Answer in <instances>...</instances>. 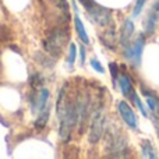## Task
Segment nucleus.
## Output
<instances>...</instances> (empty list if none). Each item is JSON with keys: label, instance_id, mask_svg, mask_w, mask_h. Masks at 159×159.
I'll return each mask as SVG.
<instances>
[{"label": "nucleus", "instance_id": "nucleus-1", "mask_svg": "<svg viewBox=\"0 0 159 159\" xmlns=\"http://www.w3.org/2000/svg\"><path fill=\"white\" fill-rule=\"evenodd\" d=\"M144 46H145V35L144 34H140L134 41L130 42L127 46H124V57L134 67L141 66Z\"/></svg>", "mask_w": 159, "mask_h": 159}, {"label": "nucleus", "instance_id": "nucleus-2", "mask_svg": "<svg viewBox=\"0 0 159 159\" xmlns=\"http://www.w3.org/2000/svg\"><path fill=\"white\" fill-rule=\"evenodd\" d=\"M64 43H66V34L60 30H56L52 34H49V36L45 39L43 48L52 57H59Z\"/></svg>", "mask_w": 159, "mask_h": 159}, {"label": "nucleus", "instance_id": "nucleus-3", "mask_svg": "<svg viewBox=\"0 0 159 159\" xmlns=\"http://www.w3.org/2000/svg\"><path fill=\"white\" fill-rule=\"evenodd\" d=\"M105 130V116L102 109L96 110L92 116V124H91V130H89V143L91 144H98L101 140L102 134Z\"/></svg>", "mask_w": 159, "mask_h": 159}, {"label": "nucleus", "instance_id": "nucleus-4", "mask_svg": "<svg viewBox=\"0 0 159 159\" xmlns=\"http://www.w3.org/2000/svg\"><path fill=\"white\" fill-rule=\"evenodd\" d=\"M116 107H117V112L120 115L121 120L127 124V127H130L131 130H137L138 129V117L134 113L133 107L127 103L126 101H119L116 103Z\"/></svg>", "mask_w": 159, "mask_h": 159}, {"label": "nucleus", "instance_id": "nucleus-5", "mask_svg": "<svg viewBox=\"0 0 159 159\" xmlns=\"http://www.w3.org/2000/svg\"><path fill=\"white\" fill-rule=\"evenodd\" d=\"M127 137L123 133L117 131L110 134V137H107V143H106V148L107 151L112 154V157H119L121 152L126 151L127 148Z\"/></svg>", "mask_w": 159, "mask_h": 159}, {"label": "nucleus", "instance_id": "nucleus-6", "mask_svg": "<svg viewBox=\"0 0 159 159\" xmlns=\"http://www.w3.org/2000/svg\"><path fill=\"white\" fill-rule=\"evenodd\" d=\"M48 101H49V89L48 88H41L39 91H34L32 98H31V109L34 113H41L48 106Z\"/></svg>", "mask_w": 159, "mask_h": 159}, {"label": "nucleus", "instance_id": "nucleus-7", "mask_svg": "<svg viewBox=\"0 0 159 159\" xmlns=\"http://www.w3.org/2000/svg\"><path fill=\"white\" fill-rule=\"evenodd\" d=\"M159 22V2L154 3L152 7L149 8L145 20H144V32L147 36H151L155 32Z\"/></svg>", "mask_w": 159, "mask_h": 159}, {"label": "nucleus", "instance_id": "nucleus-8", "mask_svg": "<svg viewBox=\"0 0 159 159\" xmlns=\"http://www.w3.org/2000/svg\"><path fill=\"white\" fill-rule=\"evenodd\" d=\"M87 13L89 14L91 20L98 25L105 27V25H107L110 22V11L107 10V8L102 7V6L96 4L95 7H92L89 11H87Z\"/></svg>", "mask_w": 159, "mask_h": 159}, {"label": "nucleus", "instance_id": "nucleus-9", "mask_svg": "<svg viewBox=\"0 0 159 159\" xmlns=\"http://www.w3.org/2000/svg\"><path fill=\"white\" fill-rule=\"evenodd\" d=\"M135 32V27H134V22H133L131 18H126L121 25V30H120V43L123 46H127V45L131 42V38Z\"/></svg>", "mask_w": 159, "mask_h": 159}, {"label": "nucleus", "instance_id": "nucleus-10", "mask_svg": "<svg viewBox=\"0 0 159 159\" xmlns=\"http://www.w3.org/2000/svg\"><path fill=\"white\" fill-rule=\"evenodd\" d=\"M117 84H119V88H120L121 93H123L126 98H130L131 99V96L134 95V85H133V81L131 78L129 77L127 74H124V73H120L117 77Z\"/></svg>", "mask_w": 159, "mask_h": 159}, {"label": "nucleus", "instance_id": "nucleus-11", "mask_svg": "<svg viewBox=\"0 0 159 159\" xmlns=\"http://www.w3.org/2000/svg\"><path fill=\"white\" fill-rule=\"evenodd\" d=\"M144 96H145V102L147 106H148V110L154 117H159V98L155 93L152 92H147L145 88H141Z\"/></svg>", "mask_w": 159, "mask_h": 159}, {"label": "nucleus", "instance_id": "nucleus-12", "mask_svg": "<svg viewBox=\"0 0 159 159\" xmlns=\"http://www.w3.org/2000/svg\"><path fill=\"white\" fill-rule=\"evenodd\" d=\"M74 25H75V31H77V34H78V38L81 39L84 45H88L89 43V36H88L87 31H85V27H84V24H82L81 18L78 17V14H75V17H74Z\"/></svg>", "mask_w": 159, "mask_h": 159}, {"label": "nucleus", "instance_id": "nucleus-13", "mask_svg": "<svg viewBox=\"0 0 159 159\" xmlns=\"http://www.w3.org/2000/svg\"><path fill=\"white\" fill-rule=\"evenodd\" d=\"M141 152H143L144 158H151V159L158 158L157 149L154 148V145H152V143L149 140H144L143 141V144H141Z\"/></svg>", "mask_w": 159, "mask_h": 159}, {"label": "nucleus", "instance_id": "nucleus-14", "mask_svg": "<svg viewBox=\"0 0 159 159\" xmlns=\"http://www.w3.org/2000/svg\"><path fill=\"white\" fill-rule=\"evenodd\" d=\"M131 101L134 102V105H135V106L138 107V110H140V112H141V115H143L144 117H148V116H149L148 110H147L145 105L143 103V101H141V99H140V96H138L137 93H134V95L131 96Z\"/></svg>", "mask_w": 159, "mask_h": 159}, {"label": "nucleus", "instance_id": "nucleus-15", "mask_svg": "<svg viewBox=\"0 0 159 159\" xmlns=\"http://www.w3.org/2000/svg\"><path fill=\"white\" fill-rule=\"evenodd\" d=\"M147 0H135V4H134V8H133V17H138L143 11L144 6H145Z\"/></svg>", "mask_w": 159, "mask_h": 159}, {"label": "nucleus", "instance_id": "nucleus-16", "mask_svg": "<svg viewBox=\"0 0 159 159\" xmlns=\"http://www.w3.org/2000/svg\"><path fill=\"white\" fill-rule=\"evenodd\" d=\"M75 56H77V46H75L74 43H71L70 45V48H69V64H73L75 61Z\"/></svg>", "mask_w": 159, "mask_h": 159}, {"label": "nucleus", "instance_id": "nucleus-17", "mask_svg": "<svg viewBox=\"0 0 159 159\" xmlns=\"http://www.w3.org/2000/svg\"><path fill=\"white\" fill-rule=\"evenodd\" d=\"M91 67H92V69L95 70V71L101 73V74H103V73H105V69L102 67L101 61H98L96 59H92V60H91Z\"/></svg>", "mask_w": 159, "mask_h": 159}, {"label": "nucleus", "instance_id": "nucleus-18", "mask_svg": "<svg viewBox=\"0 0 159 159\" xmlns=\"http://www.w3.org/2000/svg\"><path fill=\"white\" fill-rule=\"evenodd\" d=\"M109 69H110V73H112L113 81L117 82V77H119V74H120V71H119V67L116 66L115 63H110V64H109Z\"/></svg>", "mask_w": 159, "mask_h": 159}, {"label": "nucleus", "instance_id": "nucleus-19", "mask_svg": "<svg viewBox=\"0 0 159 159\" xmlns=\"http://www.w3.org/2000/svg\"><path fill=\"white\" fill-rule=\"evenodd\" d=\"M80 61H81V64L85 63V49L81 46V49H80Z\"/></svg>", "mask_w": 159, "mask_h": 159}, {"label": "nucleus", "instance_id": "nucleus-20", "mask_svg": "<svg viewBox=\"0 0 159 159\" xmlns=\"http://www.w3.org/2000/svg\"><path fill=\"white\" fill-rule=\"evenodd\" d=\"M158 2H159V0H158Z\"/></svg>", "mask_w": 159, "mask_h": 159}]
</instances>
